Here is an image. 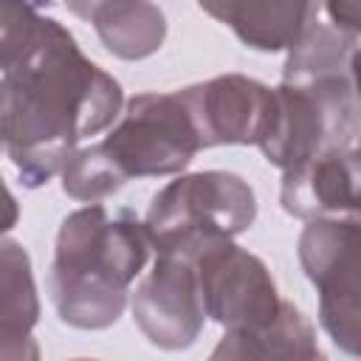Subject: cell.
Masks as SVG:
<instances>
[{"label": "cell", "instance_id": "cell-1", "mask_svg": "<svg viewBox=\"0 0 361 361\" xmlns=\"http://www.w3.org/2000/svg\"><path fill=\"white\" fill-rule=\"evenodd\" d=\"M0 135L25 186L62 175L82 138L121 116V85L31 0H3Z\"/></svg>", "mask_w": 361, "mask_h": 361}, {"label": "cell", "instance_id": "cell-2", "mask_svg": "<svg viewBox=\"0 0 361 361\" xmlns=\"http://www.w3.org/2000/svg\"><path fill=\"white\" fill-rule=\"evenodd\" d=\"M355 48L353 34L316 23L288 51L282 82L274 87L265 135L257 144L268 164L285 172L358 141L361 96L353 79Z\"/></svg>", "mask_w": 361, "mask_h": 361}, {"label": "cell", "instance_id": "cell-3", "mask_svg": "<svg viewBox=\"0 0 361 361\" xmlns=\"http://www.w3.org/2000/svg\"><path fill=\"white\" fill-rule=\"evenodd\" d=\"M147 226L127 209L87 203L71 212L54 245L48 274L59 319L79 330H104L127 307V290L149 259Z\"/></svg>", "mask_w": 361, "mask_h": 361}, {"label": "cell", "instance_id": "cell-4", "mask_svg": "<svg viewBox=\"0 0 361 361\" xmlns=\"http://www.w3.org/2000/svg\"><path fill=\"white\" fill-rule=\"evenodd\" d=\"M257 197L245 178L223 169L180 175L152 195L144 226L158 254L195 262L206 248L248 231Z\"/></svg>", "mask_w": 361, "mask_h": 361}, {"label": "cell", "instance_id": "cell-5", "mask_svg": "<svg viewBox=\"0 0 361 361\" xmlns=\"http://www.w3.org/2000/svg\"><path fill=\"white\" fill-rule=\"evenodd\" d=\"M296 251L319 293L324 333L361 358V220H307Z\"/></svg>", "mask_w": 361, "mask_h": 361}, {"label": "cell", "instance_id": "cell-6", "mask_svg": "<svg viewBox=\"0 0 361 361\" xmlns=\"http://www.w3.org/2000/svg\"><path fill=\"white\" fill-rule=\"evenodd\" d=\"M102 144L127 180L175 175L189 166L195 152L203 149L200 133L180 90L133 96Z\"/></svg>", "mask_w": 361, "mask_h": 361}, {"label": "cell", "instance_id": "cell-7", "mask_svg": "<svg viewBox=\"0 0 361 361\" xmlns=\"http://www.w3.org/2000/svg\"><path fill=\"white\" fill-rule=\"evenodd\" d=\"M192 265L206 316L226 330L259 327L279 313L282 299L271 271L234 240L206 248Z\"/></svg>", "mask_w": 361, "mask_h": 361}, {"label": "cell", "instance_id": "cell-8", "mask_svg": "<svg viewBox=\"0 0 361 361\" xmlns=\"http://www.w3.org/2000/svg\"><path fill=\"white\" fill-rule=\"evenodd\" d=\"M133 319L149 344L161 350L189 347L206 319L195 265L180 257L158 254L152 271L133 293Z\"/></svg>", "mask_w": 361, "mask_h": 361}, {"label": "cell", "instance_id": "cell-9", "mask_svg": "<svg viewBox=\"0 0 361 361\" xmlns=\"http://www.w3.org/2000/svg\"><path fill=\"white\" fill-rule=\"evenodd\" d=\"M203 149L220 144H259L271 118L274 87L243 73L214 76L180 90Z\"/></svg>", "mask_w": 361, "mask_h": 361}, {"label": "cell", "instance_id": "cell-10", "mask_svg": "<svg viewBox=\"0 0 361 361\" xmlns=\"http://www.w3.org/2000/svg\"><path fill=\"white\" fill-rule=\"evenodd\" d=\"M279 203L299 220H361V149L344 147L282 172Z\"/></svg>", "mask_w": 361, "mask_h": 361}, {"label": "cell", "instance_id": "cell-11", "mask_svg": "<svg viewBox=\"0 0 361 361\" xmlns=\"http://www.w3.org/2000/svg\"><path fill=\"white\" fill-rule=\"evenodd\" d=\"M254 51H290L319 23L322 0H197Z\"/></svg>", "mask_w": 361, "mask_h": 361}, {"label": "cell", "instance_id": "cell-12", "mask_svg": "<svg viewBox=\"0 0 361 361\" xmlns=\"http://www.w3.org/2000/svg\"><path fill=\"white\" fill-rule=\"evenodd\" d=\"M0 361L37 358L39 350L34 344L31 330L39 316V299L25 248L6 237L0 245Z\"/></svg>", "mask_w": 361, "mask_h": 361}, {"label": "cell", "instance_id": "cell-13", "mask_svg": "<svg viewBox=\"0 0 361 361\" xmlns=\"http://www.w3.org/2000/svg\"><path fill=\"white\" fill-rule=\"evenodd\" d=\"M313 324L302 316L299 307L282 302L279 313L248 330H226L220 344L212 350V358H319Z\"/></svg>", "mask_w": 361, "mask_h": 361}, {"label": "cell", "instance_id": "cell-14", "mask_svg": "<svg viewBox=\"0 0 361 361\" xmlns=\"http://www.w3.org/2000/svg\"><path fill=\"white\" fill-rule=\"evenodd\" d=\"M90 23L104 48L118 59H147L166 37V17L152 0H113Z\"/></svg>", "mask_w": 361, "mask_h": 361}, {"label": "cell", "instance_id": "cell-15", "mask_svg": "<svg viewBox=\"0 0 361 361\" xmlns=\"http://www.w3.org/2000/svg\"><path fill=\"white\" fill-rule=\"evenodd\" d=\"M124 183L127 175L116 166L102 141L76 149L62 169V192L82 203H99L118 192Z\"/></svg>", "mask_w": 361, "mask_h": 361}, {"label": "cell", "instance_id": "cell-16", "mask_svg": "<svg viewBox=\"0 0 361 361\" xmlns=\"http://www.w3.org/2000/svg\"><path fill=\"white\" fill-rule=\"evenodd\" d=\"M322 3L336 28L361 37V0H322Z\"/></svg>", "mask_w": 361, "mask_h": 361}, {"label": "cell", "instance_id": "cell-17", "mask_svg": "<svg viewBox=\"0 0 361 361\" xmlns=\"http://www.w3.org/2000/svg\"><path fill=\"white\" fill-rule=\"evenodd\" d=\"M107 3H113V0H65V6H68V11L71 14H76L79 20H93V14L102 8V6H107Z\"/></svg>", "mask_w": 361, "mask_h": 361}, {"label": "cell", "instance_id": "cell-18", "mask_svg": "<svg viewBox=\"0 0 361 361\" xmlns=\"http://www.w3.org/2000/svg\"><path fill=\"white\" fill-rule=\"evenodd\" d=\"M353 79H355V90L361 96V45L355 48V56H353Z\"/></svg>", "mask_w": 361, "mask_h": 361}, {"label": "cell", "instance_id": "cell-19", "mask_svg": "<svg viewBox=\"0 0 361 361\" xmlns=\"http://www.w3.org/2000/svg\"><path fill=\"white\" fill-rule=\"evenodd\" d=\"M6 209H8V217L3 220V228L8 231L14 226V197H11V192H6Z\"/></svg>", "mask_w": 361, "mask_h": 361}, {"label": "cell", "instance_id": "cell-20", "mask_svg": "<svg viewBox=\"0 0 361 361\" xmlns=\"http://www.w3.org/2000/svg\"><path fill=\"white\" fill-rule=\"evenodd\" d=\"M358 149H361V135H358Z\"/></svg>", "mask_w": 361, "mask_h": 361}]
</instances>
